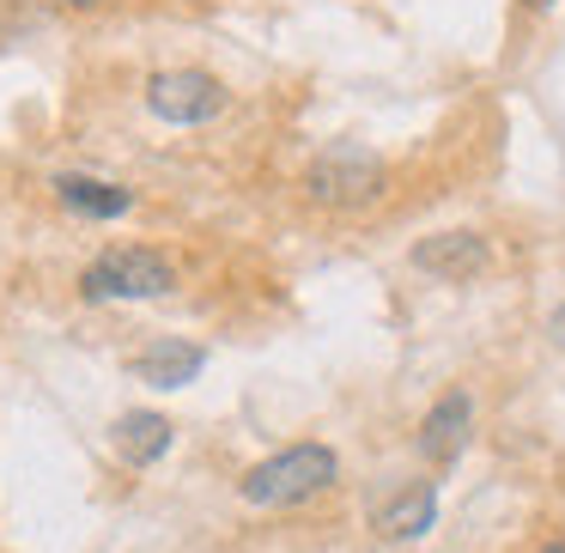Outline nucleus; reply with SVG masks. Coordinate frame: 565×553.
Listing matches in <instances>:
<instances>
[{
    "mask_svg": "<svg viewBox=\"0 0 565 553\" xmlns=\"http://www.w3.org/2000/svg\"><path fill=\"white\" fill-rule=\"evenodd\" d=\"M414 268L444 274V280H468V274L487 268V237L480 232H438L414 249Z\"/></svg>",
    "mask_w": 565,
    "mask_h": 553,
    "instance_id": "obj_5",
    "label": "nucleus"
},
{
    "mask_svg": "<svg viewBox=\"0 0 565 553\" xmlns=\"http://www.w3.org/2000/svg\"><path fill=\"white\" fill-rule=\"evenodd\" d=\"M67 7H98V0H67Z\"/></svg>",
    "mask_w": 565,
    "mask_h": 553,
    "instance_id": "obj_14",
    "label": "nucleus"
},
{
    "mask_svg": "<svg viewBox=\"0 0 565 553\" xmlns=\"http://www.w3.org/2000/svg\"><path fill=\"white\" fill-rule=\"evenodd\" d=\"M147 104L164 123H213L225 110V86L201 67H171V74H152Z\"/></svg>",
    "mask_w": 565,
    "mask_h": 553,
    "instance_id": "obj_4",
    "label": "nucleus"
},
{
    "mask_svg": "<svg viewBox=\"0 0 565 553\" xmlns=\"http://www.w3.org/2000/svg\"><path fill=\"white\" fill-rule=\"evenodd\" d=\"M171 262L159 256V249H104L98 262H92L86 274H79V293L86 298H159L171 293Z\"/></svg>",
    "mask_w": 565,
    "mask_h": 553,
    "instance_id": "obj_2",
    "label": "nucleus"
},
{
    "mask_svg": "<svg viewBox=\"0 0 565 553\" xmlns=\"http://www.w3.org/2000/svg\"><path fill=\"white\" fill-rule=\"evenodd\" d=\"M523 7H535V13H547V7H553V0H523Z\"/></svg>",
    "mask_w": 565,
    "mask_h": 553,
    "instance_id": "obj_12",
    "label": "nucleus"
},
{
    "mask_svg": "<svg viewBox=\"0 0 565 553\" xmlns=\"http://www.w3.org/2000/svg\"><path fill=\"white\" fill-rule=\"evenodd\" d=\"M55 195H62V208L92 213V220H116V213L135 208V195H128V189L98 183V177H55Z\"/></svg>",
    "mask_w": 565,
    "mask_h": 553,
    "instance_id": "obj_10",
    "label": "nucleus"
},
{
    "mask_svg": "<svg viewBox=\"0 0 565 553\" xmlns=\"http://www.w3.org/2000/svg\"><path fill=\"white\" fill-rule=\"evenodd\" d=\"M377 189H383V164L359 147H334L310 164V195H317L322 208H359V201H371Z\"/></svg>",
    "mask_w": 565,
    "mask_h": 553,
    "instance_id": "obj_3",
    "label": "nucleus"
},
{
    "mask_svg": "<svg viewBox=\"0 0 565 553\" xmlns=\"http://www.w3.org/2000/svg\"><path fill=\"white\" fill-rule=\"evenodd\" d=\"M553 341L565 347V310H559V317H553Z\"/></svg>",
    "mask_w": 565,
    "mask_h": 553,
    "instance_id": "obj_11",
    "label": "nucleus"
},
{
    "mask_svg": "<svg viewBox=\"0 0 565 553\" xmlns=\"http://www.w3.org/2000/svg\"><path fill=\"white\" fill-rule=\"evenodd\" d=\"M541 553H565V541H547V547H541Z\"/></svg>",
    "mask_w": 565,
    "mask_h": 553,
    "instance_id": "obj_13",
    "label": "nucleus"
},
{
    "mask_svg": "<svg viewBox=\"0 0 565 553\" xmlns=\"http://www.w3.org/2000/svg\"><path fill=\"white\" fill-rule=\"evenodd\" d=\"M431 517H438V492H431V480H414V487H402L395 499H383L371 523H377L383 541H414L431 529Z\"/></svg>",
    "mask_w": 565,
    "mask_h": 553,
    "instance_id": "obj_7",
    "label": "nucleus"
},
{
    "mask_svg": "<svg viewBox=\"0 0 565 553\" xmlns=\"http://www.w3.org/2000/svg\"><path fill=\"white\" fill-rule=\"evenodd\" d=\"M116 450H122L135 468L159 462V456L171 450V419H164V414H147V407L122 414V419H116Z\"/></svg>",
    "mask_w": 565,
    "mask_h": 553,
    "instance_id": "obj_9",
    "label": "nucleus"
},
{
    "mask_svg": "<svg viewBox=\"0 0 565 553\" xmlns=\"http://www.w3.org/2000/svg\"><path fill=\"white\" fill-rule=\"evenodd\" d=\"M468 426H475V407H468V395H462V390L438 395V402H431V414L419 419V450H426L431 462H450V456L468 444Z\"/></svg>",
    "mask_w": 565,
    "mask_h": 553,
    "instance_id": "obj_6",
    "label": "nucleus"
},
{
    "mask_svg": "<svg viewBox=\"0 0 565 553\" xmlns=\"http://www.w3.org/2000/svg\"><path fill=\"white\" fill-rule=\"evenodd\" d=\"M207 365V353L189 341H159L147 347V353L135 359V377L152 383V390H183V383H195V371Z\"/></svg>",
    "mask_w": 565,
    "mask_h": 553,
    "instance_id": "obj_8",
    "label": "nucleus"
},
{
    "mask_svg": "<svg viewBox=\"0 0 565 553\" xmlns=\"http://www.w3.org/2000/svg\"><path fill=\"white\" fill-rule=\"evenodd\" d=\"M334 450L329 444H292V450L268 456V462H256L244 475V499L249 504H298L310 499V492H322L334 480Z\"/></svg>",
    "mask_w": 565,
    "mask_h": 553,
    "instance_id": "obj_1",
    "label": "nucleus"
}]
</instances>
